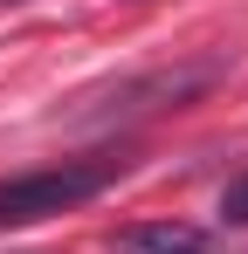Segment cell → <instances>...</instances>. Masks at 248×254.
<instances>
[{
  "label": "cell",
  "instance_id": "4",
  "mask_svg": "<svg viewBox=\"0 0 248 254\" xmlns=\"http://www.w3.org/2000/svg\"><path fill=\"white\" fill-rule=\"evenodd\" d=\"M221 220L248 227V172H242V179H228V192H221Z\"/></svg>",
  "mask_w": 248,
  "mask_h": 254
},
{
  "label": "cell",
  "instance_id": "2",
  "mask_svg": "<svg viewBox=\"0 0 248 254\" xmlns=\"http://www.w3.org/2000/svg\"><path fill=\"white\" fill-rule=\"evenodd\" d=\"M221 69L228 62H186V69H152V76H138V83L111 89L104 103L111 110H90L83 124H97V117H145V110H179V103H193L200 89L221 83Z\"/></svg>",
  "mask_w": 248,
  "mask_h": 254
},
{
  "label": "cell",
  "instance_id": "3",
  "mask_svg": "<svg viewBox=\"0 0 248 254\" xmlns=\"http://www.w3.org/2000/svg\"><path fill=\"white\" fill-rule=\"evenodd\" d=\"M200 227H179V220H152V227H131L118 241V254H200Z\"/></svg>",
  "mask_w": 248,
  "mask_h": 254
},
{
  "label": "cell",
  "instance_id": "1",
  "mask_svg": "<svg viewBox=\"0 0 248 254\" xmlns=\"http://www.w3.org/2000/svg\"><path fill=\"white\" fill-rule=\"evenodd\" d=\"M104 186H111V165H48V172L0 179V227H35L48 213H69L83 199H97Z\"/></svg>",
  "mask_w": 248,
  "mask_h": 254
}]
</instances>
